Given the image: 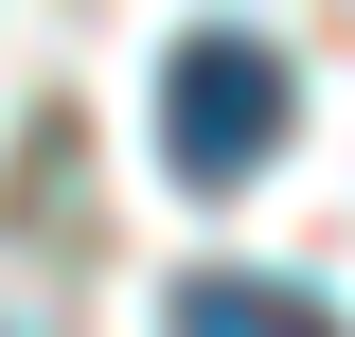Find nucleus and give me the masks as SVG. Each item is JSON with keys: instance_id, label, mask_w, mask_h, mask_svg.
Segmentation results:
<instances>
[{"instance_id": "f257e3e1", "label": "nucleus", "mask_w": 355, "mask_h": 337, "mask_svg": "<svg viewBox=\"0 0 355 337\" xmlns=\"http://www.w3.org/2000/svg\"><path fill=\"white\" fill-rule=\"evenodd\" d=\"M284 53L266 36H178V71H160V160L196 178V196H231V178H266L284 160Z\"/></svg>"}, {"instance_id": "f03ea898", "label": "nucleus", "mask_w": 355, "mask_h": 337, "mask_svg": "<svg viewBox=\"0 0 355 337\" xmlns=\"http://www.w3.org/2000/svg\"><path fill=\"white\" fill-rule=\"evenodd\" d=\"M160 337H338V302H302V284H266V266H196Z\"/></svg>"}]
</instances>
